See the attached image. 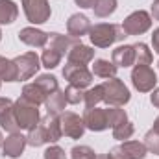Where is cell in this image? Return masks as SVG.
Instances as JSON below:
<instances>
[{"label":"cell","mask_w":159,"mask_h":159,"mask_svg":"<svg viewBox=\"0 0 159 159\" xmlns=\"http://www.w3.org/2000/svg\"><path fill=\"white\" fill-rule=\"evenodd\" d=\"M43 159H67V154H65V150L61 146L52 144L43 152Z\"/></svg>","instance_id":"cell-36"},{"label":"cell","mask_w":159,"mask_h":159,"mask_svg":"<svg viewBox=\"0 0 159 159\" xmlns=\"http://www.w3.org/2000/svg\"><path fill=\"white\" fill-rule=\"evenodd\" d=\"M19 41L28 44V46H34V48H43L48 43V34L35 28V26H28V28H22L19 32Z\"/></svg>","instance_id":"cell-15"},{"label":"cell","mask_w":159,"mask_h":159,"mask_svg":"<svg viewBox=\"0 0 159 159\" xmlns=\"http://www.w3.org/2000/svg\"><path fill=\"white\" fill-rule=\"evenodd\" d=\"M148 154L144 143L141 141H122L109 150V159H144Z\"/></svg>","instance_id":"cell-6"},{"label":"cell","mask_w":159,"mask_h":159,"mask_svg":"<svg viewBox=\"0 0 159 159\" xmlns=\"http://www.w3.org/2000/svg\"><path fill=\"white\" fill-rule=\"evenodd\" d=\"M34 83H37L41 89L46 93V94H52L54 91H57L59 87H57V78L54 76V74H41L35 78Z\"/></svg>","instance_id":"cell-31"},{"label":"cell","mask_w":159,"mask_h":159,"mask_svg":"<svg viewBox=\"0 0 159 159\" xmlns=\"http://www.w3.org/2000/svg\"><path fill=\"white\" fill-rule=\"evenodd\" d=\"M15 102L9 100L7 96H0V126L2 129L9 131V133H15V131H20L17 120H15Z\"/></svg>","instance_id":"cell-12"},{"label":"cell","mask_w":159,"mask_h":159,"mask_svg":"<svg viewBox=\"0 0 159 159\" xmlns=\"http://www.w3.org/2000/svg\"><path fill=\"white\" fill-rule=\"evenodd\" d=\"M15 120L19 124L20 129H32L34 126H37L41 120L39 115V106L30 104L28 100H24L22 96L15 100Z\"/></svg>","instance_id":"cell-3"},{"label":"cell","mask_w":159,"mask_h":159,"mask_svg":"<svg viewBox=\"0 0 159 159\" xmlns=\"http://www.w3.org/2000/svg\"><path fill=\"white\" fill-rule=\"evenodd\" d=\"M100 102H104V89H102V85L89 87V89L85 91V96H83L85 107H96Z\"/></svg>","instance_id":"cell-27"},{"label":"cell","mask_w":159,"mask_h":159,"mask_svg":"<svg viewBox=\"0 0 159 159\" xmlns=\"http://www.w3.org/2000/svg\"><path fill=\"white\" fill-rule=\"evenodd\" d=\"M69 102H67V98H65V91H54L52 94H48L46 96V102H44V106H46V111H48V115H61L63 111H65V106H67Z\"/></svg>","instance_id":"cell-20"},{"label":"cell","mask_w":159,"mask_h":159,"mask_svg":"<svg viewBox=\"0 0 159 159\" xmlns=\"http://www.w3.org/2000/svg\"><path fill=\"white\" fill-rule=\"evenodd\" d=\"M83 96H85V91H83V89H80V87L69 85V87L65 89V98H67V102H69V104L78 106V104L83 102Z\"/></svg>","instance_id":"cell-35"},{"label":"cell","mask_w":159,"mask_h":159,"mask_svg":"<svg viewBox=\"0 0 159 159\" xmlns=\"http://www.w3.org/2000/svg\"><path fill=\"white\" fill-rule=\"evenodd\" d=\"M133 48H135V65H152L154 54H152V50L148 48V44H144V43H135Z\"/></svg>","instance_id":"cell-26"},{"label":"cell","mask_w":159,"mask_h":159,"mask_svg":"<svg viewBox=\"0 0 159 159\" xmlns=\"http://www.w3.org/2000/svg\"><path fill=\"white\" fill-rule=\"evenodd\" d=\"M120 26H122L126 35H143L152 28V17L148 11L137 9V11L129 13Z\"/></svg>","instance_id":"cell-4"},{"label":"cell","mask_w":159,"mask_h":159,"mask_svg":"<svg viewBox=\"0 0 159 159\" xmlns=\"http://www.w3.org/2000/svg\"><path fill=\"white\" fill-rule=\"evenodd\" d=\"M0 41H2V30H0Z\"/></svg>","instance_id":"cell-43"},{"label":"cell","mask_w":159,"mask_h":159,"mask_svg":"<svg viewBox=\"0 0 159 159\" xmlns=\"http://www.w3.org/2000/svg\"><path fill=\"white\" fill-rule=\"evenodd\" d=\"M117 6H119V0H98L93 9L98 19H106L117 11Z\"/></svg>","instance_id":"cell-28"},{"label":"cell","mask_w":159,"mask_h":159,"mask_svg":"<svg viewBox=\"0 0 159 159\" xmlns=\"http://www.w3.org/2000/svg\"><path fill=\"white\" fill-rule=\"evenodd\" d=\"M61 59H63V56H61L56 48H52V46H46V48L43 50V54H41V65L46 67L48 70H50V69H56V67L61 63Z\"/></svg>","instance_id":"cell-25"},{"label":"cell","mask_w":159,"mask_h":159,"mask_svg":"<svg viewBox=\"0 0 159 159\" xmlns=\"http://www.w3.org/2000/svg\"><path fill=\"white\" fill-rule=\"evenodd\" d=\"M150 102H152L154 107H157L159 109V87H156V89L152 91V94H150Z\"/></svg>","instance_id":"cell-39"},{"label":"cell","mask_w":159,"mask_h":159,"mask_svg":"<svg viewBox=\"0 0 159 159\" xmlns=\"http://www.w3.org/2000/svg\"><path fill=\"white\" fill-rule=\"evenodd\" d=\"M0 87H2V80H0Z\"/></svg>","instance_id":"cell-44"},{"label":"cell","mask_w":159,"mask_h":159,"mask_svg":"<svg viewBox=\"0 0 159 159\" xmlns=\"http://www.w3.org/2000/svg\"><path fill=\"white\" fill-rule=\"evenodd\" d=\"M15 65H17V70H19V78L17 81H26V80L34 78L37 74L41 67V57L35 54V52H24L20 56H17L15 59Z\"/></svg>","instance_id":"cell-8"},{"label":"cell","mask_w":159,"mask_h":159,"mask_svg":"<svg viewBox=\"0 0 159 159\" xmlns=\"http://www.w3.org/2000/svg\"><path fill=\"white\" fill-rule=\"evenodd\" d=\"M59 120H61V131L65 137L69 139H81L83 133H85V124H83V119L76 115L74 111H63L59 115Z\"/></svg>","instance_id":"cell-10"},{"label":"cell","mask_w":159,"mask_h":159,"mask_svg":"<svg viewBox=\"0 0 159 159\" xmlns=\"http://www.w3.org/2000/svg\"><path fill=\"white\" fill-rule=\"evenodd\" d=\"M81 39L78 37H70L69 34L67 35H63V34H57V32H52V34H48V46H52V48H56L61 56H65V54H69V50L74 46V44H78Z\"/></svg>","instance_id":"cell-18"},{"label":"cell","mask_w":159,"mask_h":159,"mask_svg":"<svg viewBox=\"0 0 159 159\" xmlns=\"http://www.w3.org/2000/svg\"><path fill=\"white\" fill-rule=\"evenodd\" d=\"M39 124L44 129V135H46L48 143H57L61 139L63 131H61V120H59L57 115H48L46 113V117H43L39 120Z\"/></svg>","instance_id":"cell-17"},{"label":"cell","mask_w":159,"mask_h":159,"mask_svg":"<svg viewBox=\"0 0 159 159\" xmlns=\"http://www.w3.org/2000/svg\"><path fill=\"white\" fill-rule=\"evenodd\" d=\"M22 9L32 24H44L52 15L48 0H22Z\"/></svg>","instance_id":"cell-7"},{"label":"cell","mask_w":159,"mask_h":159,"mask_svg":"<svg viewBox=\"0 0 159 159\" xmlns=\"http://www.w3.org/2000/svg\"><path fill=\"white\" fill-rule=\"evenodd\" d=\"M17 78H19V70H17L15 61L0 56V80L2 81H17Z\"/></svg>","instance_id":"cell-24"},{"label":"cell","mask_w":159,"mask_h":159,"mask_svg":"<svg viewBox=\"0 0 159 159\" xmlns=\"http://www.w3.org/2000/svg\"><path fill=\"white\" fill-rule=\"evenodd\" d=\"M19 17V7L13 0H0V26L13 24Z\"/></svg>","instance_id":"cell-23"},{"label":"cell","mask_w":159,"mask_h":159,"mask_svg":"<svg viewBox=\"0 0 159 159\" xmlns=\"http://www.w3.org/2000/svg\"><path fill=\"white\" fill-rule=\"evenodd\" d=\"M83 124L87 129L91 131H104L109 128L107 124V115H106V109H100V107H87L83 111Z\"/></svg>","instance_id":"cell-13"},{"label":"cell","mask_w":159,"mask_h":159,"mask_svg":"<svg viewBox=\"0 0 159 159\" xmlns=\"http://www.w3.org/2000/svg\"><path fill=\"white\" fill-rule=\"evenodd\" d=\"M63 78L69 81V85H74L80 89H87L91 83H93V72L83 67V65H72V63H67L61 70Z\"/></svg>","instance_id":"cell-9"},{"label":"cell","mask_w":159,"mask_h":159,"mask_svg":"<svg viewBox=\"0 0 159 159\" xmlns=\"http://www.w3.org/2000/svg\"><path fill=\"white\" fill-rule=\"evenodd\" d=\"M152 46H154V50L159 54V28H156L154 34H152Z\"/></svg>","instance_id":"cell-40"},{"label":"cell","mask_w":159,"mask_h":159,"mask_svg":"<svg viewBox=\"0 0 159 159\" xmlns=\"http://www.w3.org/2000/svg\"><path fill=\"white\" fill-rule=\"evenodd\" d=\"M24 100H28L30 104H35V106H41V104H44L46 102V93L41 89L37 83H26L24 87H22V94H20Z\"/></svg>","instance_id":"cell-22"},{"label":"cell","mask_w":159,"mask_h":159,"mask_svg":"<svg viewBox=\"0 0 159 159\" xmlns=\"http://www.w3.org/2000/svg\"><path fill=\"white\" fill-rule=\"evenodd\" d=\"M102 89H104V102L107 106H115V107H122L124 104L129 102L131 94H129V89L124 85V81L115 78H109L102 83Z\"/></svg>","instance_id":"cell-2"},{"label":"cell","mask_w":159,"mask_h":159,"mask_svg":"<svg viewBox=\"0 0 159 159\" xmlns=\"http://www.w3.org/2000/svg\"><path fill=\"white\" fill-rule=\"evenodd\" d=\"M144 146L150 154L159 156V133L156 129H148L144 135Z\"/></svg>","instance_id":"cell-33"},{"label":"cell","mask_w":159,"mask_h":159,"mask_svg":"<svg viewBox=\"0 0 159 159\" xmlns=\"http://www.w3.org/2000/svg\"><path fill=\"white\" fill-rule=\"evenodd\" d=\"M93 59H94V50L91 46L83 44L81 41H80L78 44H74L69 50V54H67V63H72V65H83V67H87Z\"/></svg>","instance_id":"cell-14"},{"label":"cell","mask_w":159,"mask_h":159,"mask_svg":"<svg viewBox=\"0 0 159 159\" xmlns=\"http://www.w3.org/2000/svg\"><path fill=\"white\" fill-rule=\"evenodd\" d=\"M26 141H28V144H30V146H34V148H39V146H43V144H48L46 135H44V129H43V126H41V124L34 126L32 129H28Z\"/></svg>","instance_id":"cell-30"},{"label":"cell","mask_w":159,"mask_h":159,"mask_svg":"<svg viewBox=\"0 0 159 159\" xmlns=\"http://www.w3.org/2000/svg\"><path fill=\"white\" fill-rule=\"evenodd\" d=\"M124 37H128V35L124 34L120 24L98 22V24L91 26V30H89V41L96 48H109L113 43L124 41Z\"/></svg>","instance_id":"cell-1"},{"label":"cell","mask_w":159,"mask_h":159,"mask_svg":"<svg viewBox=\"0 0 159 159\" xmlns=\"http://www.w3.org/2000/svg\"><path fill=\"white\" fill-rule=\"evenodd\" d=\"M28 146V141L26 137L20 133V131H15V133H9L6 139H4V144H2V156L9 159H17L22 156L24 148Z\"/></svg>","instance_id":"cell-11"},{"label":"cell","mask_w":159,"mask_h":159,"mask_svg":"<svg viewBox=\"0 0 159 159\" xmlns=\"http://www.w3.org/2000/svg\"><path fill=\"white\" fill-rule=\"evenodd\" d=\"M152 129H156V131L159 133V115L156 117V120H154V126H152Z\"/></svg>","instance_id":"cell-41"},{"label":"cell","mask_w":159,"mask_h":159,"mask_svg":"<svg viewBox=\"0 0 159 159\" xmlns=\"http://www.w3.org/2000/svg\"><path fill=\"white\" fill-rule=\"evenodd\" d=\"M89 30H91V20H89L87 15H83V13H74V15L69 17V20H67V34H69L70 37L81 39V35H87Z\"/></svg>","instance_id":"cell-16"},{"label":"cell","mask_w":159,"mask_h":159,"mask_svg":"<svg viewBox=\"0 0 159 159\" xmlns=\"http://www.w3.org/2000/svg\"><path fill=\"white\" fill-rule=\"evenodd\" d=\"M111 61L117 65V67H131L135 65V48L133 44H120L113 50L111 54Z\"/></svg>","instance_id":"cell-19"},{"label":"cell","mask_w":159,"mask_h":159,"mask_svg":"<svg viewBox=\"0 0 159 159\" xmlns=\"http://www.w3.org/2000/svg\"><path fill=\"white\" fill-rule=\"evenodd\" d=\"M131 83L139 93H152L157 85V74L150 65H135L131 70Z\"/></svg>","instance_id":"cell-5"},{"label":"cell","mask_w":159,"mask_h":159,"mask_svg":"<svg viewBox=\"0 0 159 159\" xmlns=\"http://www.w3.org/2000/svg\"><path fill=\"white\" fill-rule=\"evenodd\" d=\"M111 129H113V139H117V141H129L131 135L135 133V126L129 120L117 126V128H111Z\"/></svg>","instance_id":"cell-32"},{"label":"cell","mask_w":159,"mask_h":159,"mask_svg":"<svg viewBox=\"0 0 159 159\" xmlns=\"http://www.w3.org/2000/svg\"><path fill=\"white\" fill-rule=\"evenodd\" d=\"M117 70H119V67L113 63V61H109V59H94V63H93V76H98V78H115L117 76Z\"/></svg>","instance_id":"cell-21"},{"label":"cell","mask_w":159,"mask_h":159,"mask_svg":"<svg viewBox=\"0 0 159 159\" xmlns=\"http://www.w3.org/2000/svg\"><path fill=\"white\" fill-rule=\"evenodd\" d=\"M76 6H80L81 9H89V7H94L98 0H74Z\"/></svg>","instance_id":"cell-37"},{"label":"cell","mask_w":159,"mask_h":159,"mask_svg":"<svg viewBox=\"0 0 159 159\" xmlns=\"http://www.w3.org/2000/svg\"><path fill=\"white\" fill-rule=\"evenodd\" d=\"M157 67H159V61H157Z\"/></svg>","instance_id":"cell-45"},{"label":"cell","mask_w":159,"mask_h":159,"mask_svg":"<svg viewBox=\"0 0 159 159\" xmlns=\"http://www.w3.org/2000/svg\"><path fill=\"white\" fill-rule=\"evenodd\" d=\"M70 157L72 159H96V152L87 146V144H80V146H74L70 150Z\"/></svg>","instance_id":"cell-34"},{"label":"cell","mask_w":159,"mask_h":159,"mask_svg":"<svg viewBox=\"0 0 159 159\" xmlns=\"http://www.w3.org/2000/svg\"><path fill=\"white\" fill-rule=\"evenodd\" d=\"M106 115H107V124H109V128H117L120 124L128 122V113H126L122 107L109 106V107L106 109Z\"/></svg>","instance_id":"cell-29"},{"label":"cell","mask_w":159,"mask_h":159,"mask_svg":"<svg viewBox=\"0 0 159 159\" xmlns=\"http://www.w3.org/2000/svg\"><path fill=\"white\" fill-rule=\"evenodd\" d=\"M150 17L154 20H159V0H154L152 2V9H150Z\"/></svg>","instance_id":"cell-38"},{"label":"cell","mask_w":159,"mask_h":159,"mask_svg":"<svg viewBox=\"0 0 159 159\" xmlns=\"http://www.w3.org/2000/svg\"><path fill=\"white\" fill-rule=\"evenodd\" d=\"M4 144V137H2V131H0V146Z\"/></svg>","instance_id":"cell-42"}]
</instances>
